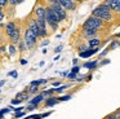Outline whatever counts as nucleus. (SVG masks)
<instances>
[{"label": "nucleus", "mask_w": 120, "mask_h": 119, "mask_svg": "<svg viewBox=\"0 0 120 119\" xmlns=\"http://www.w3.org/2000/svg\"><path fill=\"white\" fill-rule=\"evenodd\" d=\"M7 35L9 36L12 44H18V41L21 40V34H19V26H17V23L14 21L7 23L5 26Z\"/></svg>", "instance_id": "f257e3e1"}, {"label": "nucleus", "mask_w": 120, "mask_h": 119, "mask_svg": "<svg viewBox=\"0 0 120 119\" xmlns=\"http://www.w3.org/2000/svg\"><path fill=\"white\" fill-rule=\"evenodd\" d=\"M92 16L101 18L102 21H107V22H110V21L112 20L111 9H110L109 7H106V5H103V4H99L97 8H94L93 12H92Z\"/></svg>", "instance_id": "f03ea898"}, {"label": "nucleus", "mask_w": 120, "mask_h": 119, "mask_svg": "<svg viewBox=\"0 0 120 119\" xmlns=\"http://www.w3.org/2000/svg\"><path fill=\"white\" fill-rule=\"evenodd\" d=\"M45 22H47V25H49L52 27L53 31L57 30L58 25H60V18H58V16L56 14L54 10L50 7L45 8Z\"/></svg>", "instance_id": "7ed1b4c3"}, {"label": "nucleus", "mask_w": 120, "mask_h": 119, "mask_svg": "<svg viewBox=\"0 0 120 119\" xmlns=\"http://www.w3.org/2000/svg\"><path fill=\"white\" fill-rule=\"evenodd\" d=\"M23 41L26 44V48L27 49H34L35 45H36V41H38V38L35 36V34L30 30L29 27L26 28L25 31V36H23Z\"/></svg>", "instance_id": "20e7f679"}, {"label": "nucleus", "mask_w": 120, "mask_h": 119, "mask_svg": "<svg viewBox=\"0 0 120 119\" xmlns=\"http://www.w3.org/2000/svg\"><path fill=\"white\" fill-rule=\"evenodd\" d=\"M102 26H103V21H102L101 18L94 17V16H90V17L86 18L85 22L83 23V30H84V28H89V27L99 28V27H102Z\"/></svg>", "instance_id": "39448f33"}, {"label": "nucleus", "mask_w": 120, "mask_h": 119, "mask_svg": "<svg viewBox=\"0 0 120 119\" xmlns=\"http://www.w3.org/2000/svg\"><path fill=\"white\" fill-rule=\"evenodd\" d=\"M49 7L52 8V9L54 10V13L58 16V18H60V22H62V21H65L66 18H67V12L63 9L62 5H61L60 3H53V4H50Z\"/></svg>", "instance_id": "423d86ee"}, {"label": "nucleus", "mask_w": 120, "mask_h": 119, "mask_svg": "<svg viewBox=\"0 0 120 119\" xmlns=\"http://www.w3.org/2000/svg\"><path fill=\"white\" fill-rule=\"evenodd\" d=\"M58 3L62 5V8L65 10H70V12H72V10H75V8H76L74 0H58Z\"/></svg>", "instance_id": "0eeeda50"}, {"label": "nucleus", "mask_w": 120, "mask_h": 119, "mask_svg": "<svg viewBox=\"0 0 120 119\" xmlns=\"http://www.w3.org/2000/svg\"><path fill=\"white\" fill-rule=\"evenodd\" d=\"M27 27H29L30 30H31L32 32L35 34V36H36L38 39L40 38V30H39V27H38V25H36V21H35V18H31V20H29Z\"/></svg>", "instance_id": "6e6552de"}, {"label": "nucleus", "mask_w": 120, "mask_h": 119, "mask_svg": "<svg viewBox=\"0 0 120 119\" xmlns=\"http://www.w3.org/2000/svg\"><path fill=\"white\" fill-rule=\"evenodd\" d=\"M45 8L44 5H36L35 7V18H39V20H45Z\"/></svg>", "instance_id": "1a4fd4ad"}, {"label": "nucleus", "mask_w": 120, "mask_h": 119, "mask_svg": "<svg viewBox=\"0 0 120 119\" xmlns=\"http://www.w3.org/2000/svg\"><path fill=\"white\" fill-rule=\"evenodd\" d=\"M44 100H45L44 96H43L41 93H39V95H36L35 97H32V100L29 101V103H30V105H34V106H39L40 102H41V101H44Z\"/></svg>", "instance_id": "9d476101"}, {"label": "nucleus", "mask_w": 120, "mask_h": 119, "mask_svg": "<svg viewBox=\"0 0 120 119\" xmlns=\"http://www.w3.org/2000/svg\"><path fill=\"white\" fill-rule=\"evenodd\" d=\"M60 101H58V97H54V96H50V97H47V100H45L44 102V106L45 107H50V106H54L56 103H58Z\"/></svg>", "instance_id": "9b49d317"}, {"label": "nucleus", "mask_w": 120, "mask_h": 119, "mask_svg": "<svg viewBox=\"0 0 120 119\" xmlns=\"http://www.w3.org/2000/svg\"><path fill=\"white\" fill-rule=\"evenodd\" d=\"M97 31H98V28L89 27V28H84L83 32H84V36H85V38H92V36H94L97 34Z\"/></svg>", "instance_id": "f8f14e48"}, {"label": "nucleus", "mask_w": 120, "mask_h": 119, "mask_svg": "<svg viewBox=\"0 0 120 119\" xmlns=\"http://www.w3.org/2000/svg\"><path fill=\"white\" fill-rule=\"evenodd\" d=\"M97 51H98L97 48H90V51H89V49H86V51H84V52H80V57H83V58L90 57V56H93L94 53H97Z\"/></svg>", "instance_id": "ddd939ff"}, {"label": "nucleus", "mask_w": 120, "mask_h": 119, "mask_svg": "<svg viewBox=\"0 0 120 119\" xmlns=\"http://www.w3.org/2000/svg\"><path fill=\"white\" fill-rule=\"evenodd\" d=\"M110 9L115 10V12H120V0H111Z\"/></svg>", "instance_id": "4468645a"}, {"label": "nucleus", "mask_w": 120, "mask_h": 119, "mask_svg": "<svg viewBox=\"0 0 120 119\" xmlns=\"http://www.w3.org/2000/svg\"><path fill=\"white\" fill-rule=\"evenodd\" d=\"M98 45H101V40H99V39H97V38L90 39V40H89V43H88V48H89V47H90V48H97Z\"/></svg>", "instance_id": "2eb2a0df"}, {"label": "nucleus", "mask_w": 120, "mask_h": 119, "mask_svg": "<svg viewBox=\"0 0 120 119\" xmlns=\"http://www.w3.org/2000/svg\"><path fill=\"white\" fill-rule=\"evenodd\" d=\"M26 91L29 95H36L38 92H39V87L38 85H29V88H26Z\"/></svg>", "instance_id": "dca6fc26"}, {"label": "nucleus", "mask_w": 120, "mask_h": 119, "mask_svg": "<svg viewBox=\"0 0 120 119\" xmlns=\"http://www.w3.org/2000/svg\"><path fill=\"white\" fill-rule=\"evenodd\" d=\"M56 93V88H52V89H47V91H43L41 95L44 96V98L47 97H50V96H53Z\"/></svg>", "instance_id": "f3484780"}, {"label": "nucleus", "mask_w": 120, "mask_h": 119, "mask_svg": "<svg viewBox=\"0 0 120 119\" xmlns=\"http://www.w3.org/2000/svg\"><path fill=\"white\" fill-rule=\"evenodd\" d=\"M97 65H98V61H93V62H86L84 66H85L86 69L92 70V69H94V67H97Z\"/></svg>", "instance_id": "a211bd4d"}, {"label": "nucleus", "mask_w": 120, "mask_h": 119, "mask_svg": "<svg viewBox=\"0 0 120 119\" xmlns=\"http://www.w3.org/2000/svg\"><path fill=\"white\" fill-rule=\"evenodd\" d=\"M44 83H47V79H39V80H32V82L30 83V85H38V87H39L40 84H44Z\"/></svg>", "instance_id": "6ab92c4d"}, {"label": "nucleus", "mask_w": 120, "mask_h": 119, "mask_svg": "<svg viewBox=\"0 0 120 119\" xmlns=\"http://www.w3.org/2000/svg\"><path fill=\"white\" fill-rule=\"evenodd\" d=\"M18 44H19V52H25V51L27 49V48H26V44H25L23 40H19Z\"/></svg>", "instance_id": "aec40b11"}, {"label": "nucleus", "mask_w": 120, "mask_h": 119, "mask_svg": "<svg viewBox=\"0 0 120 119\" xmlns=\"http://www.w3.org/2000/svg\"><path fill=\"white\" fill-rule=\"evenodd\" d=\"M25 0H8V3L11 5H13V7H16V5H18V4H21V3H23Z\"/></svg>", "instance_id": "412c9836"}, {"label": "nucleus", "mask_w": 120, "mask_h": 119, "mask_svg": "<svg viewBox=\"0 0 120 119\" xmlns=\"http://www.w3.org/2000/svg\"><path fill=\"white\" fill-rule=\"evenodd\" d=\"M16 52H17V49H16V47H14V44H11V45H9V53H11V56H14Z\"/></svg>", "instance_id": "4be33fe9"}, {"label": "nucleus", "mask_w": 120, "mask_h": 119, "mask_svg": "<svg viewBox=\"0 0 120 119\" xmlns=\"http://www.w3.org/2000/svg\"><path fill=\"white\" fill-rule=\"evenodd\" d=\"M41 114H34V115H29L26 119H41Z\"/></svg>", "instance_id": "5701e85b"}, {"label": "nucleus", "mask_w": 120, "mask_h": 119, "mask_svg": "<svg viewBox=\"0 0 120 119\" xmlns=\"http://www.w3.org/2000/svg\"><path fill=\"white\" fill-rule=\"evenodd\" d=\"M116 47H119V41H116V40H115V41H112V43L110 44L109 49H110V51H111V49H115V48H116Z\"/></svg>", "instance_id": "b1692460"}, {"label": "nucleus", "mask_w": 120, "mask_h": 119, "mask_svg": "<svg viewBox=\"0 0 120 119\" xmlns=\"http://www.w3.org/2000/svg\"><path fill=\"white\" fill-rule=\"evenodd\" d=\"M71 98V95H66V96H62V97H58V101H67V100H70Z\"/></svg>", "instance_id": "393cba45"}, {"label": "nucleus", "mask_w": 120, "mask_h": 119, "mask_svg": "<svg viewBox=\"0 0 120 119\" xmlns=\"http://www.w3.org/2000/svg\"><path fill=\"white\" fill-rule=\"evenodd\" d=\"M25 115H26V111H18V113L14 114V116H16L17 119H18V118H22V116H25Z\"/></svg>", "instance_id": "a878e982"}, {"label": "nucleus", "mask_w": 120, "mask_h": 119, "mask_svg": "<svg viewBox=\"0 0 120 119\" xmlns=\"http://www.w3.org/2000/svg\"><path fill=\"white\" fill-rule=\"evenodd\" d=\"M66 88H67V85H61V87L56 88V93H61V92H63V89H66Z\"/></svg>", "instance_id": "bb28decb"}, {"label": "nucleus", "mask_w": 120, "mask_h": 119, "mask_svg": "<svg viewBox=\"0 0 120 119\" xmlns=\"http://www.w3.org/2000/svg\"><path fill=\"white\" fill-rule=\"evenodd\" d=\"M9 111H11V110H9L8 107H4V109H1V110H0V114H1V115L4 116V115H5V114H8Z\"/></svg>", "instance_id": "cd10ccee"}, {"label": "nucleus", "mask_w": 120, "mask_h": 119, "mask_svg": "<svg viewBox=\"0 0 120 119\" xmlns=\"http://www.w3.org/2000/svg\"><path fill=\"white\" fill-rule=\"evenodd\" d=\"M79 70H80V67H79L78 65H75V66L72 67V70H71V72H72V74H78Z\"/></svg>", "instance_id": "c85d7f7f"}, {"label": "nucleus", "mask_w": 120, "mask_h": 119, "mask_svg": "<svg viewBox=\"0 0 120 119\" xmlns=\"http://www.w3.org/2000/svg\"><path fill=\"white\" fill-rule=\"evenodd\" d=\"M9 3H8V0H0V7H7V5H8Z\"/></svg>", "instance_id": "c756f323"}, {"label": "nucleus", "mask_w": 120, "mask_h": 119, "mask_svg": "<svg viewBox=\"0 0 120 119\" xmlns=\"http://www.w3.org/2000/svg\"><path fill=\"white\" fill-rule=\"evenodd\" d=\"M11 102H12V105H19V103H21V101H19V100H16V98H13Z\"/></svg>", "instance_id": "7c9ffc66"}, {"label": "nucleus", "mask_w": 120, "mask_h": 119, "mask_svg": "<svg viewBox=\"0 0 120 119\" xmlns=\"http://www.w3.org/2000/svg\"><path fill=\"white\" fill-rule=\"evenodd\" d=\"M8 75H9V76H13V78H17V76H18V74H17V71H11Z\"/></svg>", "instance_id": "2f4dec72"}, {"label": "nucleus", "mask_w": 120, "mask_h": 119, "mask_svg": "<svg viewBox=\"0 0 120 119\" xmlns=\"http://www.w3.org/2000/svg\"><path fill=\"white\" fill-rule=\"evenodd\" d=\"M35 109H38V106H34V105H29V106H27V110H35Z\"/></svg>", "instance_id": "473e14b6"}, {"label": "nucleus", "mask_w": 120, "mask_h": 119, "mask_svg": "<svg viewBox=\"0 0 120 119\" xmlns=\"http://www.w3.org/2000/svg\"><path fill=\"white\" fill-rule=\"evenodd\" d=\"M114 114H115V116H116V119H120V109L116 111V113H114Z\"/></svg>", "instance_id": "72a5a7b5"}, {"label": "nucleus", "mask_w": 120, "mask_h": 119, "mask_svg": "<svg viewBox=\"0 0 120 119\" xmlns=\"http://www.w3.org/2000/svg\"><path fill=\"white\" fill-rule=\"evenodd\" d=\"M23 110V106H19V107H17V109H14L13 111H16V113H18V111H22Z\"/></svg>", "instance_id": "f704fd0d"}, {"label": "nucleus", "mask_w": 120, "mask_h": 119, "mask_svg": "<svg viewBox=\"0 0 120 119\" xmlns=\"http://www.w3.org/2000/svg\"><path fill=\"white\" fill-rule=\"evenodd\" d=\"M61 51H62V45H58L57 48L54 49V52H57V53H58V52H61Z\"/></svg>", "instance_id": "c9c22d12"}, {"label": "nucleus", "mask_w": 120, "mask_h": 119, "mask_svg": "<svg viewBox=\"0 0 120 119\" xmlns=\"http://www.w3.org/2000/svg\"><path fill=\"white\" fill-rule=\"evenodd\" d=\"M109 51H110V49H109V48H106V49H105V51H103V52H102V53H101V56H99V57H103V56H105V54H106V53H107V52H109Z\"/></svg>", "instance_id": "e433bc0d"}, {"label": "nucleus", "mask_w": 120, "mask_h": 119, "mask_svg": "<svg viewBox=\"0 0 120 119\" xmlns=\"http://www.w3.org/2000/svg\"><path fill=\"white\" fill-rule=\"evenodd\" d=\"M106 119H116V116H115V114H111V115H107Z\"/></svg>", "instance_id": "4c0bfd02"}, {"label": "nucleus", "mask_w": 120, "mask_h": 119, "mask_svg": "<svg viewBox=\"0 0 120 119\" xmlns=\"http://www.w3.org/2000/svg\"><path fill=\"white\" fill-rule=\"evenodd\" d=\"M109 62H110V60H105V61H102V62H101V63H99V65H107V63H109Z\"/></svg>", "instance_id": "58836bf2"}, {"label": "nucleus", "mask_w": 120, "mask_h": 119, "mask_svg": "<svg viewBox=\"0 0 120 119\" xmlns=\"http://www.w3.org/2000/svg\"><path fill=\"white\" fill-rule=\"evenodd\" d=\"M75 75L76 74H72V72H71V74H68V79H74V78H75Z\"/></svg>", "instance_id": "ea45409f"}, {"label": "nucleus", "mask_w": 120, "mask_h": 119, "mask_svg": "<svg viewBox=\"0 0 120 119\" xmlns=\"http://www.w3.org/2000/svg\"><path fill=\"white\" fill-rule=\"evenodd\" d=\"M4 52H5V47H0V53H4Z\"/></svg>", "instance_id": "a19ab883"}, {"label": "nucleus", "mask_w": 120, "mask_h": 119, "mask_svg": "<svg viewBox=\"0 0 120 119\" xmlns=\"http://www.w3.org/2000/svg\"><path fill=\"white\" fill-rule=\"evenodd\" d=\"M49 4H53V3H58V0H47Z\"/></svg>", "instance_id": "79ce46f5"}, {"label": "nucleus", "mask_w": 120, "mask_h": 119, "mask_svg": "<svg viewBox=\"0 0 120 119\" xmlns=\"http://www.w3.org/2000/svg\"><path fill=\"white\" fill-rule=\"evenodd\" d=\"M26 63H27V61H26V60L22 58V60H21V65H26Z\"/></svg>", "instance_id": "37998d69"}, {"label": "nucleus", "mask_w": 120, "mask_h": 119, "mask_svg": "<svg viewBox=\"0 0 120 119\" xmlns=\"http://www.w3.org/2000/svg\"><path fill=\"white\" fill-rule=\"evenodd\" d=\"M3 18H4V13L0 12V21H3Z\"/></svg>", "instance_id": "c03bdc74"}, {"label": "nucleus", "mask_w": 120, "mask_h": 119, "mask_svg": "<svg viewBox=\"0 0 120 119\" xmlns=\"http://www.w3.org/2000/svg\"><path fill=\"white\" fill-rule=\"evenodd\" d=\"M47 44H49V41L45 40V41H43V43H41V45H47Z\"/></svg>", "instance_id": "a18cd8bd"}, {"label": "nucleus", "mask_w": 120, "mask_h": 119, "mask_svg": "<svg viewBox=\"0 0 120 119\" xmlns=\"http://www.w3.org/2000/svg\"><path fill=\"white\" fill-rule=\"evenodd\" d=\"M61 83L60 82H56V83H53V85H54V87H58V85H60Z\"/></svg>", "instance_id": "49530a36"}, {"label": "nucleus", "mask_w": 120, "mask_h": 119, "mask_svg": "<svg viewBox=\"0 0 120 119\" xmlns=\"http://www.w3.org/2000/svg\"><path fill=\"white\" fill-rule=\"evenodd\" d=\"M4 84H5V80H1V82H0V87H3Z\"/></svg>", "instance_id": "de8ad7c7"}, {"label": "nucleus", "mask_w": 120, "mask_h": 119, "mask_svg": "<svg viewBox=\"0 0 120 119\" xmlns=\"http://www.w3.org/2000/svg\"><path fill=\"white\" fill-rule=\"evenodd\" d=\"M72 62H74V66H75V65H78V60H76V58H74Z\"/></svg>", "instance_id": "09e8293b"}, {"label": "nucleus", "mask_w": 120, "mask_h": 119, "mask_svg": "<svg viewBox=\"0 0 120 119\" xmlns=\"http://www.w3.org/2000/svg\"><path fill=\"white\" fill-rule=\"evenodd\" d=\"M0 12H3V7H0Z\"/></svg>", "instance_id": "8fccbe9b"}, {"label": "nucleus", "mask_w": 120, "mask_h": 119, "mask_svg": "<svg viewBox=\"0 0 120 119\" xmlns=\"http://www.w3.org/2000/svg\"><path fill=\"white\" fill-rule=\"evenodd\" d=\"M0 119H3V115H1V114H0Z\"/></svg>", "instance_id": "3c124183"}, {"label": "nucleus", "mask_w": 120, "mask_h": 119, "mask_svg": "<svg viewBox=\"0 0 120 119\" xmlns=\"http://www.w3.org/2000/svg\"><path fill=\"white\" fill-rule=\"evenodd\" d=\"M74 1H81V0H74Z\"/></svg>", "instance_id": "603ef678"}, {"label": "nucleus", "mask_w": 120, "mask_h": 119, "mask_svg": "<svg viewBox=\"0 0 120 119\" xmlns=\"http://www.w3.org/2000/svg\"><path fill=\"white\" fill-rule=\"evenodd\" d=\"M0 102H1V98H0Z\"/></svg>", "instance_id": "864d4df0"}, {"label": "nucleus", "mask_w": 120, "mask_h": 119, "mask_svg": "<svg viewBox=\"0 0 120 119\" xmlns=\"http://www.w3.org/2000/svg\"><path fill=\"white\" fill-rule=\"evenodd\" d=\"M0 92H1V89H0Z\"/></svg>", "instance_id": "5fc2aeb1"}, {"label": "nucleus", "mask_w": 120, "mask_h": 119, "mask_svg": "<svg viewBox=\"0 0 120 119\" xmlns=\"http://www.w3.org/2000/svg\"><path fill=\"white\" fill-rule=\"evenodd\" d=\"M81 1H83V0H81Z\"/></svg>", "instance_id": "6e6d98bb"}]
</instances>
